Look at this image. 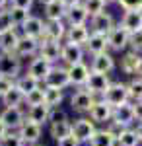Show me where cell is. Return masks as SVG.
Here are the masks:
<instances>
[{
  "instance_id": "34",
  "label": "cell",
  "mask_w": 142,
  "mask_h": 146,
  "mask_svg": "<svg viewBox=\"0 0 142 146\" xmlns=\"http://www.w3.org/2000/svg\"><path fill=\"white\" fill-rule=\"evenodd\" d=\"M117 146H142V140L136 129H125L119 136H117Z\"/></svg>"
},
{
  "instance_id": "15",
  "label": "cell",
  "mask_w": 142,
  "mask_h": 146,
  "mask_svg": "<svg viewBox=\"0 0 142 146\" xmlns=\"http://www.w3.org/2000/svg\"><path fill=\"white\" fill-rule=\"evenodd\" d=\"M66 70H68L70 86H74V88H84L90 74H92L90 64H86V62H78V64H72V66H66Z\"/></svg>"
},
{
  "instance_id": "16",
  "label": "cell",
  "mask_w": 142,
  "mask_h": 146,
  "mask_svg": "<svg viewBox=\"0 0 142 146\" xmlns=\"http://www.w3.org/2000/svg\"><path fill=\"white\" fill-rule=\"evenodd\" d=\"M20 31H22V35H27V37H33V39H39L41 41L45 37V20L31 14L29 20L20 27Z\"/></svg>"
},
{
  "instance_id": "49",
  "label": "cell",
  "mask_w": 142,
  "mask_h": 146,
  "mask_svg": "<svg viewBox=\"0 0 142 146\" xmlns=\"http://www.w3.org/2000/svg\"><path fill=\"white\" fill-rule=\"evenodd\" d=\"M62 4H64L66 8H70V6H76V4H82V0H62Z\"/></svg>"
},
{
  "instance_id": "11",
  "label": "cell",
  "mask_w": 142,
  "mask_h": 146,
  "mask_svg": "<svg viewBox=\"0 0 142 146\" xmlns=\"http://www.w3.org/2000/svg\"><path fill=\"white\" fill-rule=\"evenodd\" d=\"M88 117L96 125H107L111 119H113V107L99 98V100L94 101V105H92V109L88 113Z\"/></svg>"
},
{
  "instance_id": "42",
  "label": "cell",
  "mask_w": 142,
  "mask_h": 146,
  "mask_svg": "<svg viewBox=\"0 0 142 146\" xmlns=\"http://www.w3.org/2000/svg\"><path fill=\"white\" fill-rule=\"evenodd\" d=\"M129 49L134 51V53H142V29L136 31V33H131V41H129Z\"/></svg>"
},
{
  "instance_id": "7",
  "label": "cell",
  "mask_w": 142,
  "mask_h": 146,
  "mask_svg": "<svg viewBox=\"0 0 142 146\" xmlns=\"http://www.w3.org/2000/svg\"><path fill=\"white\" fill-rule=\"evenodd\" d=\"M0 119L8 127V131H20V127L25 123V111L22 107H2Z\"/></svg>"
},
{
  "instance_id": "35",
  "label": "cell",
  "mask_w": 142,
  "mask_h": 146,
  "mask_svg": "<svg viewBox=\"0 0 142 146\" xmlns=\"http://www.w3.org/2000/svg\"><path fill=\"white\" fill-rule=\"evenodd\" d=\"M8 14H10V20H12V23H14V27H22L23 23L29 20L31 10L18 8V6H8Z\"/></svg>"
},
{
  "instance_id": "21",
  "label": "cell",
  "mask_w": 142,
  "mask_h": 146,
  "mask_svg": "<svg viewBox=\"0 0 142 146\" xmlns=\"http://www.w3.org/2000/svg\"><path fill=\"white\" fill-rule=\"evenodd\" d=\"M53 66H55V64H51L49 60H45L43 56L37 55L35 58L29 60V64H27V72H29L31 76H35V78L43 84V80L47 78V74L51 72V68H53Z\"/></svg>"
},
{
  "instance_id": "8",
  "label": "cell",
  "mask_w": 142,
  "mask_h": 146,
  "mask_svg": "<svg viewBox=\"0 0 142 146\" xmlns=\"http://www.w3.org/2000/svg\"><path fill=\"white\" fill-rule=\"evenodd\" d=\"M115 18L111 16L109 12H101L98 16L90 18V31L92 33H99V35H109L115 27Z\"/></svg>"
},
{
  "instance_id": "6",
  "label": "cell",
  "mask_w": 142,
  "mask_h": 146,
  "mask_svg": "<svg viewBox=\"0 0 142 146\" xmlns=\"http://www.w3.org/2000/svg\"><path fill=\"white\" fill-rule=\"evenodd\" d=\"M111 84V78H109V74H99V72H92L90 74V78H88V82H86V88L94 98H103V94L107 92V88H109Z\"/></svg>"
},
{
  "instance_id": "45",
  "label": "cell",
  "mask_w": 142,
  "mask_h": 146,
  "mask_svg": "<svg viewBox=\"0 0 142 146\" xmlns=\"http://www.w3.org/2000/svg\"><path fill=\"white\" fill-rule=\"evenodd\" d=\"M10 6H18V8H25V10H31L33 0H10Z\"/></svg>"
},
{
  "instance_id": "27",
  "label": "cell",
  "mask_w": 142,
  "mask_h": 146,
  "mask_svg": "<svg viewBox=\"0 0 142 146\" xmlns=\"http://www.w3.org/2000/svg\"><path fill=\"white\" fill-rule=\"evenodd\" d=\"M66 29H68L66 22H45V37L43 39H51V41H60V43H64Z\"/></svg>"
},
{
  "instance_id": "9",
  "label": "cell",
  "mask_w": 142,
  "mask_h": 146,
  "mask_svg": "<svg viewBox=\"0 0 142 146\" xmlns=\"http://www.w3.org/2000/svg\"><path fill=\"white\" fill-rule=\"evenodd\" d=\"M39 47H41V41L39 39L22 35L20 41H18V45H16L14 55L18 56V58H35V56L39 55Z\"/></svg>"
},
{
  "instance_id": "29",
  "label": "cell",
  "mask_w": 142,
  "mask_h": 146,
  "mask_svg": "<svg viewBox=\"0 0 142 146\" xmlns=\"http://www.w3.org/2000/svg\"><path fill=\"white\" fill-rule=\"evenodd\" d=\"M43 84L39 82V80L35 78V76H31L29 72H23V74H20L18 78H16V88L22 92L23 96H27V94H31L33 90H37V88H41Z\"/></svg>"
},
{
  "instance_id": "30",
  "label": "cell",
  "mask_w": 142,
  "mask_h": 146,
  "mask_svg": "<svg viewBox=\"0 0 142 146\" xmlns=\"http://www.w3.org/2000/svg\"><path fill=\"white\" fill-rule=\"evenodd\" d=\"M88 146H117V136L113 135L107 127H103V129L96 131V135L92 136Z\"/></svg>"
},
{
  "instance_id": "13",
  "label": "cell",
  "mask_w": 142,
  "mask_h": 146,
  "mask_svg": "<svg viewBox=\"0 0 142 146\" xmlns=\"http://www.w3.org/2000/svg\"><path fill=\"white\" fill-rule=\"evenodd\" d=\"M117 68V62H115V56L111 55L109 51L107 53H99V55L92 56V62H90V70L92 72H99V74H109Z\"/></svg>"
},
{
  "instance_id": "23",
  "label": "cell",
  "mask_w": 142,
  "mask_h": 146,
  "mask_svg": "<svg viewBox=\"0 0 142 146\" xmlns=\"http://www.w3.org/2000/svg\"><path fill=\"white\" fill-rule=\"evenodd\" d=\"M88 55H99V53H107L109 51V43H107V35H99V33H90V39L84 45Z\"/></svg>"
},
{
  "instance_id": "26",
  "label": "cell",
  "mask_w": 142,
  "mask_h": 146,
  "mask_svg": "<svg viewBox=\"0 0 142 146\" xmlns=\"http://www.w3.org/2000/svg\"><path fill=\"white\" fill-rule=\"evenodd\" d=\"M88 20H90V14L86 12V8L82 4L70 6L64 18L66 25H88Z\"/></svg>"
},
{
  "instance_id": "43",
  "label": "cell",
  "mask_w": 142,
  "mask_h": 146,
  "mask_svg": "<svg viewBox=\"0 0 142 146\" xmlns=\"http://www.w3.org/2000/svg\"><path fill=\"white\" fill-rule=\"evenodd\" d=\"M62 121H70V119H68V113H66L64 109H60V107L51 109V115H49V125H51V123H62Z\"/></svg>"
},
{
  "instance_id": "46",
  "label": "cell",
  "mask_w": 142,
  "mask_h": 146,
  "mask_svg": "<svg viewBox=\"0 0 142 146\" xmlns=\"http://www.w3.org/2000/svg\"><path fill=\"white\" fill-rule=\"evenodd\" d=\"M56 146H80V142H78L74 136H66V138H62V140H58L56 142Z\"/></svg>"
},
{
  "instance_id": "32",
  "label": "cell",
  "mask_w": 142,
  "mask_h": 146,
  "mask_svg": "<svg viewBox=\"0 0 142 146\" xmlns=\"http://www.w3.org/2000/svg\"><path fill=\"white\" fill-rule=\"evenodd\" d=\"M0 101H2L4 107H22V105H25V96L14 86L10 92H6V94L0 98Z\"/></svg>"
},
{
  "instance_id": "36",
  "label": "cell",
  "mask_w": 142,
  "mask_h": 146,
  "mask_svg": "<svg viewBox=\"0 0 142 146\" xmlns=\"http://www.w3.org/2000/svg\"><path fill=\"white\" fill-rule=\"evenodd\" d=\"M127 88H129V98L131 101H142V78L138 76H132L129 82H127Z\"/></svg>"
},
{
  "instance_id": "5",
  "label": "cell",
  "mask_w": 142,
  "mask_h": 146,
  "mask_svg": "<svg viewBox=\"0 0 142 146\" xmlns=\"http://www.w3.org/2000/svg\"><path fill=\"white\" fill-rule=\"evenodd\" d=\"M22 74V58L14 53H0V76L16 80Z\"/></svg>"
},
{
  "instance_id": "50",
  "label": "cell",
  "mask_w": 142,
  "mask_h": 146,
  "mask_svg": "<svg viewBox=\"0 0 142 146\" xmlns=\"http://www.w3.org/2000/svg\"><path fill=\"white\" fill-rule=\"evenodd\" d=\"M8 6H10V0H0V10L8 8Z\"/></svg>"
},
{
  "instance_id": "19",
  "label": "cell",
  "mask_w": 142,
  "mask_h": 146,
  "mask_svg": "<svg viewBox=\"0 0 142 146\" xmlns=\"http://www.w3.org/2000/svg\"><path fill=\"white\" fill-rule=\"evenodd\" d=\"M142 62V55H138V53H134V51H125L123 53V56H121V72L123 74H127V76H136V70H138V66H140Z\"/></svg>"
},
{
  "instance_id": "12",
  "label": "cell",
  "mask_w": 142,
  "mask_h": 146,
  "mask_svg": "<svg viewBox=\"0 0 142 146\" xmlns=\"http://www.w3.org/2000/svg\"><path fill=\"white\" fill-rule=\"evenodd\" d=\"M84 55H86V49L74 43H62V53H60V64L64 66H72L78 62H84Z\"/></svg>"
},
{
  "instance_id": "17",
  "label": "cell",
  "mask_w": 142,
  "mask_h": 146,
  "mask_svg": "<svg viewBox=\"0 0 142 146\" xmlns=\"http://www.w3.org/2000/svg\"><path fill=\"white\" fill-rule=\"evenodd\" d=\"M20 136L23 138V142L27 146H33V144H39V140H41V136H43V127L37 123H31V121H27L25 119V123L20 127Z\"/></svg>"
},
{
  "instance_id": "44",
  "label": "cell",
  "mask_w": 142,
  "mask_h": 146,
  "mask_svg": "<svg viewBox=\"0 0 142 146\" xmlns=\"http://www.w3.org/2000/svg\"><path fill=\"white\" fill-rule=\"evenodd\" d=\"M14 86H16V80L6 78V76H0V98H2L6 92H10Z\"/></svg>"
},
{
  "instance_id": "41",
  "label": "cell",
  "mask_w": 142,
  "mask_h": 146,
  "mask_svg": "<svg viewBox=\"0 0 142 146\" xmlns=\"http://www.w3.org/2000/svg\"><path fill=\"white\" fill-rule=\"evenodd\" d=\"M117 4L123 12H132V10L142 12V0H117Z\"/></svg>"
},
{
  "instance_id": "52",
  "label": "cell",
  "mask_w": 142,
  "mask_h": 146,
  "mask_svg": "<svg viewBox=\"0 0 142 146\" xmlns=\"http://www.w3.org/2000/svg\"><path fill=\"white\" fill-rule=\"evenodd\" d=\"M136 76H138V78H142V62H140V66H138V70H136Z\"/></svg>"
},
{
  "instance_id": "4",
  "label": "cell",
  "mask_w": 142,
  "mask_h": 146,
  "mask_svg": "<svg viewBox=\"0 0 142 146\" xmlns=\"http://www.w3.org/2000/svg\"><path fill=\"white\" fill-rule=\"evenodd\" d=\"M45 88H56V90H66L70 86V78H68V70L64 64H55L51 68V72L47 74L43 80Z\"/></svg>"
},
{
  "instance_id": "48",
  "label": "cell",
  "mask_w": 142,
  "mask_h": 146,
  "mask_svg": "<svg viewBox=\"0 0 142 146\" xmlns=\"http://www.w3.org/2000/svg\"><path fill=\"white\" fill-rule=\"evenodd\" d=\"M6 135H8V127H6V125H4V121L0 119V140H2Z\"/></svg>"
},
{
  "instance_id": "54",
  "label": "cell",
  "mask_w": 142,
  "mask_h": 146,
  "mask_svg": "<svg viewBox=\"0 0 142 146\" xmlns=\"http://www.w3.org/2000/svg\"><path fill=\"white\" fill-rule=\"evenodd\" d=\"M105 4H117V0H103Z\"/></svg>"
},
{
  "instance_id": "40",
  "label": "cell",
  "mask_w": 142,
  "mask_h": 146,
  "mask_svg": "<svg viewBox=\"0 0 142 146\" xmlns=\"http://www.w3.org/2000/svg\"><path fill=\"white\" fill-rule=\"evenodd\" d=\"M10 29H14V23H12V20H10L8 8H4V10H0V35L10 31Z\"/></svg>"
},
{
  "instance_id": "33",
  "label": "cell",
  "mask_w": 142,
  "mask_h": 146,
  "mask_svg": "<svg viewBox=\"0 0 142 146\" xmlns=\"http://www.w3.org/2000/svg\"><path fill=\"white\" fill-rule=\"evenodd\" d=\"M45 88V86H43ZM64 101V90H56V88H45V105L49 109L60 107V103Z\"/></svg>"
},
{
  "instance_id": "39",
  "label": "cell",
  "mask_w": 142,
  "mask_h": 146,
  "mask_svg": "<svg viewBox=\"0 0 142 146\" xmlns=\"http://www.w3.org/2000/svg\"><path fill=\"white\" fill-rule=\"evenodd\" d=\"M0 146H27L18 131H8V135L0 140Z\"/></svg>"
},
{
  "instance_id": "31",
  "label": "cell",
  "mask_w": 142,
  "mask_h": 146,
  "mask_svg": "<svg viewBox=\"0 0 142 146\" xmlns=\"http://www.w3.org/2000/svg\"><path fill=\"white\" fill-rule=\"evenodd\" d=\"M72 135V121H62V123H51L49 125V136L58 142L66 136Z\"/></svg>"
},
{
  "instance_id": "38",
  "label": "cell",
  "mask_w": 142,
  "mask_h": 146,
  "mask_svg": "<svg viewBox=\"0 0 142 146\" xmlns=\"http://www.w3.org/2000/svg\"><path fill=\"white\" fill-rule=\"evenodd\" d=\"M41 103H45V88L43 86L25 96V105H27V107H31V105H41Z\"/></svg>"
},
{
  "instance_id": "3",
  "label": "cell",
  "mask_w": 142,
  "mask_h": 146,
  "mask_svg": "<svg viewBox=\"0 0 142 146\" xmlns=\"http://www.w3.org/2000/svg\"><path fill=\"white\" fill-rule=\"evenodd\" d=\"M96 100H98V98H94L86 88H76V92L70 96V107H72V111H74V113L88 115Z\"/></svg>"
},
{
  "instance_id": "2",
  "label": "cell",
  "mask_w": 142,
  "mask_h": 146,
  "mask_svg": "<svg viewBox=\"0 0 142 146\" xmlns=\"http://www.w3.org/2000/svg\"><path fill=\"white\" fill-rule=\"evenodd\" d=\"M101 100L105 101V103H109L113 109H115V107H119V105L129 103L131 98H129L127 82H113L109 88H107V92L103 94V98H101Z\"/></svg>"
},
{
  "instance_id": "37",
  "label": "cell",
  "mask_w": 142,
  "mask_h": 146,
  "mask_svg": "<svg viewBox=\"0 0 142 146\" xmlns=\"http://www.w3.org/2000/svg\"><path fill=\"white\" fill-rule=\"evenodd\" d=\"M82 6L86 8V12L90 14V18H94V16H98L101 12H105V2L103 0H82Z\"/></svg>"
},
{
  "instance_id": "20",
  "label": "cell",
  "mask_w": 142,
  "mask_h": 146,
  "mask_svg": "<svg viewBox=\"0 0 142 146\" xmlns=\"http://www.w3.org/2000/svg\"><path fill=\"white\" fill-rule=\"evenodd\" d=\"M90 25H68L66 29V37L64 41L66 43H74V45L84 47L90 39Z\"/></svg>"
},
{
  "instance_id": "53",
  "label": "cell",
  "mask_w": 142,
  "mask_h": 146,
  "mask_svg": "<svg viewBox=\"0 0 142 146\" xmlns=\"http://www.w3.org/2000/svg\"><path fill=\"white\" fill-rule=\"evenodd\" d=\"M39 2H41V4H43V6H47V4H51V2H53V0H39Z\"/></svg>"
},
{
  "instance_id": "25",
  "label": "cell",
  "mask_w": 142,
  "mask_h": 146,
  "mask_svg": "<svg viewBox=\"0 0 142 146\" xmlns=\"http://www.w3.org/2000/svg\"><path fill=\"white\" fill-rule=\"evenodd\" d=\"M49 115H51V109H49L45 103H41V105H31V107H27L25 119L43 127V125H49Z\"/></svg>"
},
{
  "instance_id": "28",
  "label": "cell",
  "mask_w": 142,
  "mask_h": 146,
  "mask_svg": "<svg viewBox=\"0 0 142 146\" xmlns=\"http://www.w3.org/2000/svg\"><path fill=\"white\" fill-rule=\"evenodd\" d=\"M22 37V31L18 27H14L10 31L0 35V53H14L16 51V45Z\"/></svg>"
},
{
  "instance_id": "24",
  "label": "cell",
  "mask_w": 142,
  "mask_h": 146,
  "mask_svg": "<svg viewBox=\"0 0 142 146\" xmlns=\"http://www.w3.org/2000/svg\"><path fill=\"white\" fill-rule=\"evenodd\" d=\"M119 25L123 29H127L129 33H136L142 29V12L140 10H132V12H125L121 18Z\"/></svg>"
},
{
  "instance_id": "1",
  "label": "cell",
  "mask_w": 142,
  "mask_h": 146,
  "mask_svg": "<svg viewBox=\"0 0 142 146\" xmlns=\"http://www.w3.org/2000/svg\"><path fill=\"white\" fill-rule=\"evenodd\" d=\"M96 131H98V125L86 115H82L76 121H72V136L80 144H88L92 140V136L96 135Z\"/></svg>"
},
{
  "instance_id": "47",
  "label": "cell",
  "mask_w": 142,
  "mask_h": 146,
  "mask_svg": "<svg viewBox=\"0 0 142 146\" xmlns=\"http://www.w3.org/2000/svg\"><path fill=\"white\" fill-rule=\"evenodd\" d=\"M132 107H134V119H136V123H142V101H134Z\"/></svg>"
},
{
  "instance_id": "51",
  "label": "cell",
  "mask_w": 142,
  "mask_h": 146,
  "mask_svg": "<svg viewBox=\"0 0 142 146\" xmlns=\"http://www.w3.org/2000/svg\"><path fill=\"white\" fill-rule=\"evenodd\" d=\"M136 133H138V136H140V140H142V123H136Z\"/></svg>"
},
{
  "instance_id": "22",
  "label": "cell",
  "mask_w": 142,
  "mask_h": 146,
  "mask_svg": "<svg viewBox=\"0 0 142 146\" xmlns=\"http://www.w3.org/2000/svg\"><path fill=\"white\" fill-rule=\"evenodd\" d=\"M66 12H68V8L62 4V0H53L51 4L43 6L45 22H64Z\"/></svg>"
},
{
  "instance_id": "55",
  "label": "cell",
  "mask_w": 142,
  "mask_h": 146,
  "mask_svg": "<svg viewBox=\"0 0 142 146\" xmlns=\"http://www.w3.org/2000/svg\"><path fill=\"white\" fill-rule=\"evenodd\" d=\"M33 146H43V144H33Z\"/></svg>"
},
{
  "instance_id": "18",
  "label": "cell",
  "mask_w": 142,
  "mask_h": 146,
  "mask_svg": "<svg viewBox=\"0 0 142 146\" xmlns=\"http://www.w3.org/2000/svg\"><path fill=\"white\" fill-rule=\"evenodd\" d=\"M111 121H115V123H119L121 127H125V129H131L132 125L136 123V119H134V107H132V103H125V105H119V107H115L113 109V119Z\"/></svg>"
},
{
  "instance_id": "10",
  "label": "cell",
  "mask_w": 142,
  "mask_h": 146,
  "mask_svg": "<svg viewBox=\"0 0 142 146\" xmlns=\"http://www.w3.org/2000/svg\"><path fill=\"white\" fill-rule=\"evenodd\" d=\"M129 41H131V33L127 29H123L119 23L113 27V31L107 35V43H109V49L115 51V53H125L129 49Z\"/></svg>"
},
{
  "instance_id": "14",
  "label": "cell",
  "mask_w": 142,
  "mask_h": 146,
  "mask_svg": "<svg viewBox=\"0 0 142 146\" xmlns=\"http://www.w3.org/2000/svg\"><path fill=\"white\" fill-rule=\"evenodd\" d=\"M60 53H62V43L60 41L41 39L39 56H43L45 60H49L51 64H60Z\"/></svg>"
}]
</instances>
